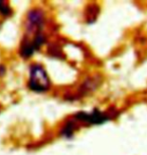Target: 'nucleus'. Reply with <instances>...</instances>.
<instances>
[{
    "instance_id": "f257e3e1",
    "label": "nucleus",
    "mask_w": 147,
    "mask_h": 155,
    "mask_svg": "<svg viewBox=\"0 0 147 155\" xmlns=\"http://www.w3.org/2000/svg\"><path fill=\"white\" fill-rule=\"evenodd\" d=\"M51 81L45 70L40 64H32L29 71L28 87L31 91L42 93L49 89Z\"/></svg>"
},
{
    "instance_id": "f03ea898",
    "label": "nucleus",
    "mask_w": 147,
    "mask_h": 155,
    "mask_svg": "<svg viewBox=\"0 0 147 155\" xmlns=\"http://www.w3.org/2000/svg\"><path fill=\"white\" fill-rule=\"evenodd\" d=\"M76 119H79L84 122H87L89 124H103L106 121L109 120L108 116L106 114L102 113L99 110H93L91 113H85V112H80L75 115Z\"/></svg>"
},
{
    "instance_id": "7ed1b4c3",
    "label": "nucleus",
    "mask_w": 147,
    "mask_h": 155,
    "mask_svg": "<svg viewBox=\"0 0 147 155\" xmlns=\"http://www.w3.org/2000/svg\"><path fill=\"white\" fill-rule=\"evenodd\" d=\"M0 13L3 15H8L10 13V8L7 3L4 1H0Z\"/></svg>"
},
{
    "instance_id": "20e7f679",
    "label": "nucleus",
    "mask_w": 147,
    "mask_h": 155,
    "mask_svg": "<svg viewBox=\"0 0 147 155\" xmlns=\"http://www.w3.org/2000/svg\"><path fill=\"white\" fill-rule=\"evenodd\" d=\"M5 72V69L3 66H0V76H2V74H4Z\"/></svg>"
}]
</instances>
